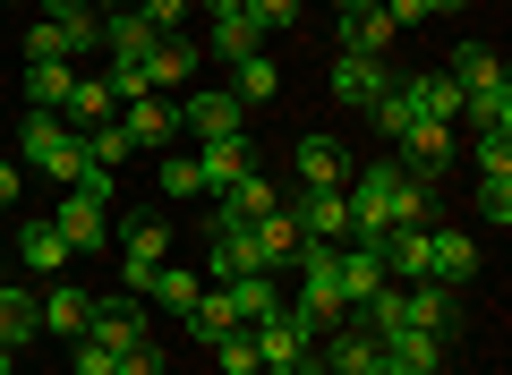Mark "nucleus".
Segmentation results:
<instances>
[{
  "label": "nucleus",
  "mask_w": 512,
  "mask_h": 375,
  "mask_svg": "<svg viewBox=\"0 0 512 375\" xmlns=\"http://www.w3.org/2000/svg\"><path fill=\"white\" fill-rule=\"evenodd\" d=\"M86 316H94V299H86V290H77V282H52V290H43V299H35V324H43V333H86Z\"/></svg>",
  "instance_id": "obj_19"
},
{
  "label": "nucleus",
  "mask_w": 512,
  "mask_h": 375,
  "mask_svg": "<svg viewBox=\"0 0 512 375\" xmlns=\"http://www.w3.org/2000/svg\"><path fill=\"white\" fill-rule=\"evenodd\" d=\"M205 239H214V256H205V273H214V282L265 273V265H256V239H248V222H205Z\"/></svg>",
  "instance_id": "obj_12"
},
{
  "label": "nucleus",
  "mask_w": 512,
  "mask_h": 375,
  "mask_svg": "<svg viewBox=\"0 0 512 375\" xmlns=\"http://www.w3.org/2000/svg\"><path fill=\"white\" fill-rule=\"evenodd\" d=\"M60 26V52H103V18H94V9H86V18H52Z\"/></svg>",
  "instance_id": "obj_37"
},
{
  "label": "nucleus",
  "mask_w": 512,
  "mask_h": 375,
  "mask_svg": "<svg viewBox=\"0 0 512 375\" xmlns=\"http://www.w3.org/2000/svg\"><path fill=\"white\" fill-rule=\"evenodd\" d=\"M69 86H77L69 60H26V111H60V103H69Z\"/></svg>",
  "instance_id": "obj_26"
},
{
  "label": "nucleus",
  "mask_w": 512,
  "mask_h": 375,
  "mask_svg": "<svg viewBox=\"0 0 512 375\" xmlns=\"http://www.w3.org/2000/svg\"><path fill=\"white\" fill-rule=\"evenodd\" d=\"M376 350L393 358L402 375H436V367H444V341H436V333H419V324H393V333H384Z\"/></svg>",
  "instance_id": "obj_18"
},
{
  "label": "nucleus",
  "mask_w": 512,
  "mask_h": 375,
  "mask_svg": "<svg viewBox=\"0 0 512 375\" xmlns=\"http://www.w3.org/2000/svg\"><path fill=\"white\" fill-rule=\"evenodd\" d=\"M231 94H239V103H274V94H282V60L274 52H248V60H231Z\"/></svg>",
  "instance_id": "obj_24"
},
{
  "label": "nucleus",
  "mask_w": 512,
  "mask_h": 375,
  "mask_svg": "<svg viewBox=\"0 0 512 375\" xmlns=\"http://www.w3.org/2000/svg\"><path fill=\"white\" fill-rule=\"evenodd\" d=\"M214 290H222V307H231L239 333H248V324H265V316L282 307V282H274V273H239V282H214Z\"/></svg>",
  "instance_id": "obj_11"
},
{
  "label": "nucleus",
  "mask_w": 512,
  "mask_h": 375,
  "mask_svg": "<svg viewBox=\"0 0 512 375\" xmlns=\"http://www.w3.org/2000/svg\"><path fill=\"white\" fill-rule=\"evenodd\" d=\"M282 205V188L265 171H248V179H231V188H222V205H214V222H256V214H274Z\"/></svg>",
  "instance_id": "obj_21"
},
{
  "label": "nucleus",
  "mask_w": 512,
  "mask_h": 375,
  "mask_svg": "<svg viewBox=\"0 0 512 375\" xmlns=\"http://www.w3.org/2000/svg\"><path fill=\"white\" fill-rule=\"evenodd\" d=\"M86 162H94V154H86V137L69 128V137H60V154L43 162V179H52V188H77V179H86Z\"/></svg>",
  "instance_id": "obj_35"
},
{
  "label": "nucleus",
  "mask_w": 512,
  "mask_h": 375,
  "mask_svg": "<svg viewBox=\"0 0 512 375\" xmlns=\"http://www.w3.org/2000/svg\"><path fill=\"white\" fill-rule=\"evenodd\" d=\"M316 358H325V375H376V367H384L376 333H359V324H333V341H325Z\"/></svg>",
  "instance_id": "obj_16"
},
{
  "label": "nucleus",
  "mask_w": 512,
  "mask_h": 375,
  "mask_svg": "<svg viewBox=\"0 0 512 375\" xmlns=\"http://www.w3.org/2000/svg\"><path fill=\"white\" fill-rule=\"evenodd\" d=\"M248 18L265 26V43H274L282 26H299V0H248Z\"/></svg>",
  "instance_id": "obj_40"
},
{
  "label": "nucleus",
  "mask_w": 512,
  "mask_h": 375,
  "mask_svg": "<svg viewBox=\"0 0 512 375\" xmlns=\"http://www.w3.org/2000/svg\"><path fill=\"white\" fill-rule=\"evenodd\" d=\"M146 299L163 307L171 324H188V307L205 299V273H197V265H163V273H154V290H146Z\"/></svg>",
  "instance_id": "obj_23"
},
{
  "label": "nucleus",
  "mask_w": 512,
  "mask_h": 375,
  "mask_svg": "<svg viewBox=\"0 0 512 375\" xmlns=\"http://www.w3.org/2000/svg\"><path fill=\"white\" fill-rule=\"evenodd\" d=\"M77 137H86V154L103 162V171H120V162L137 154V145H128V128H120V120H103V128H77Z\"/></svg>",
  "instance_id": "obj_33"
},
{
  "label": "nucleus",
  "mask_w": 512,
  "mask_h": 375,
  "mask_svg": "<svg viewBox=\"0 0 512 375\" xmlns=\"http://www.w3.org/2000/svg\"><path fill=\"white\" fill-rule=\"evenodd\" d=\"M52 231L69 239V256H111V214H103V205H86V197H60Z\"/></svg>",
  "instance_id": "obj_8"
},
{
  "label": "nucleus",
  "mask_w": 512,
  "mask_h": 375,
  "mask_svg": "<svg viewBox=\"0 0 512 375\" xmlns=\"http://www.w3.org/2000/svg\"><path fill=\"white\" fill-rule=\"evenodd\" d=\"M18 188H26V162H9V154H0V205H18Z\"/></svg>",
  "instance_id": "obj_45"
},
{
  "label": "nucleus",
  "mask_w": 512,
  "mask_h": 375,
  "mask_svg": "<svg viewBox=\"0 0 512 375\" xmlns=\"http://www.w3.org/2000/svg\"><path fill=\"white\" fill-rule=\"evenodd\" d=\"M60 120H69V128H103V120H120V103H111L103 77H77L69 103H60Z\"/></svg>",
  "instance_id": "obj_27"
},
{
  "label": "nucleus",
  "mask_w": 512,
  "mask_h": 375,
  "mask_svg": "<svg viewBox=\"0 0 512 375\" xmlns=\"http://www.w3.org/2000/svg\"><path fill=\"white\" fill-rule=\"evenodd\" d=\"M410 120H419V111H410V94H402V77H393V86H384L376 103H367V128H376V137H402Z\"/></svg>",
  "instance_id": "obj_32"
},
{
  "label": "nucleus",
  "mask_w": 512,
  "mask_h": 375,
  "mask_svg": "<svg viewBox=\"0 0 512 375\" xmlns=\"http://www.w3.org/2000/svg\"><path fill=\"white\" fill-rule=\"evenodd\" d=\"M402 94H410V111H419V120H444V128H453V120H461V103H470V94H461L444 69H419V77H402Z\"/></svg>",
  "instance_id": "obj_15"
},
{
  "label": "nucleus",
  "mask_w": 512,
  "mask_h": 375,
  "mask_svg": "<svg viewBox=\"0 0 512 375\" xmlns=\"http://www.w3.org/2000/svg\"><path fill=\"white\" fill-rule=\"evenodd\" d=\"M94 0H43V18H86Z\"/></svg>",
  "instance_id": "obj_47"
},
{
  "label": "nucleus",
  "mask_w": 512,
  "mask_h": 375,
  "mask_svg": "<svg viewBox=\"0 0 512 375\" xmlns=\"http://www.w3.org/2000/svg\"><path fill=\"white\" fill-rule=\"evenodd\" d=\"M384 86H393V69H384V60H367V52H333V103L367 111Z\"/></svg>",
  "instance_id": "obj_10"
},
{
  "label": "nucleus",
  "mask_w": 512,
  "mask_h": 375,
  "mask_svg": "<svg viewBox=\"0 0 512 375\" xmlns=\"http://www.w3.org/2000/svg\"><path fill=\"white\" fill-rule=\"evenodd\" d=\"M214 350H222V375H265V367H256V341H248V333H222Z\"/></svg>",
  "instance_id": "obj_39"
},
{
  "label": "nucleus",
  "mask_w": 512,
  "mask_h": 375,
  "mask_svg": "<svg viewBox=\"0 0 512 375\" xmlns=\"http://www.w3.org/2000/svg\"><path fill=\"white\" fill-rule=\"evenodd\" d=\"M0 282H9V273H0Z\"/></svg>",
  "instance_id": "obj_53"
},
{
  "label": "nucleus",
  "mask_w": 512,
  "mask_h": 375,
  "mask_svg": "<svg viewBox=\"0 0 512 375\" xmlns=\"http://www.w3.org/2000/svg\"><path fill=\"white\" fill-rule=\"evenodd\" d=\"M163 188L171 197H205L197 188V154H163Z\"/></svg>",
  "instance_id": "obj_42"
},
{
  "label": "nucleus",
  "mask_w": 512,
  "mask_h": 375,
  "mask_svg": "<svg viewBox=\"0 0 512 375\" xmlns=\"http://www.w3.org/2000/svg\"><path fill=\"white\" fill-rule=\"evenodd\" d=\"M60 137H69L60 111H26V120H18V162H26V171H43V162L60 154Z\"/></svg>",
  "instance_id": "obj_25"
},
{
  "label": "nucleus",
  "mask_w": 512,
  "mask_h": 375,
  "mask_svg": "<svg viewBox=\"0 0 512 375\" xmlns=\"http://www.w3.org/2000/svg\"><path fill=\"white\" fill-rule=\"evenodd\" d=\"M444 77H453L461 94H512V77H504V52H495V43H453Z\"/></svg>",
  "instance_id": "obj_6"
},
{
  "label": "nucleus",
  "mask_w": 512,
  "mask_h": 375,
  "mask_svg": "<svg viewBox=\"0 0 512 375\" xmlns=\"http://www.w3.org/2000/svg\"><path fill=\"white\" fill-rule=\"evenodd\" d=\"M146 333H154V324H146V307L128 299V290H120V299H94V316H86V341H103V350H137Z\"/></svg>",
  "instance_id": "obj_5"
},
{
  "label": "nucleus",
  "mask_w": 512,
  "mask_h": 375,
  "mask_svg": "<svg viewBox=\"0 0 512 375\" xmlns=\"http://www.w3.org/2000/svg\"><path fill=\"white\" fill-rule=\"evenodd\" d=\"M120 128L137 154H154V145L180 137V103H163V94H137V103H120Z\"/></svg>",
  "instance_id": "obj_9"
},
{
  "label": "nucleus",
  "mask_w": 512,
  "mask_h": 375,
  "mask_svg": "<svg viewBox=\"0 0 512 375\" xmlns=\"http://www.w3.org/2000/svg\"><path fill=\"white\" fill-rule=\"evenodd\" d=\"M69 367H77V375H120V350H103V341L77 333V341H69Z\"/></svg>",
  "instance_id": "obj_38"
},
{
  "label": "nucleus",
  "mask_w": 512,
  "mask_h": 375,
  "mask_svg": "<svg viewBox=\"0 0 512 375\" xmlns=\"http://www.w3.org/2000/svg\"><path fill=\"white\" fill-rule=\"evenodd\" d=\"M111 248H120V290L128 299H146L154 290V273L171 265V222H120V231H111Z\"/></svg>",
  "instance_id": "obj_1"
},
{
  "label": "nucleus",
  "mask_w": 512,
  "mask_h": 375,
  "mask_svg": "<svg viewBox=\"0 0 512 375\" xmlns=\"http://www.w3.org/2000/svg\"><path fill=\"white\" fill-rule=\"evenodd\" d=\"M393 145H402L393 162H402L410 179H427V188H436V179L453 171V128H444V120H410V128H402Z\"/></svg>",
  "instance_id": "obj_2"
},
{
  "label": "nucleus",
  "mask_w": 512,
  "mask_h": 375,
  "mask_svg": "<svg viewBox=\"0 0 512 375\" xmlns=\"http://www.w3.org/2000/svg\"><path fill=\"white\" fill-rule=\"evenodd\" d=\"M0 375H18V350H0Z\"/></svg>",
  "instance_id": "obj_49"
},
{
  "label": "nucleus",
  "mask_w": 512,
  "mask_h": 375,
  "mask_svg": "<svg viewBox=\"0 0 512 375\" xmlns=\"http://www.w3.org/2000/svg\"><path fill=\"white\" fill-rule=\"evenodd\" d=\"M376 375H402V367H393V358H384V367H376Z\"/></svg>",
  "instance_id": "obj_51"
},
{
  "label": "nucleus",
  "mask_w": 512,
  "mask_h": 375,
  "mask_svg": "<svg viewBox=\"0 0 512 375\" xmlns=\"http://www.w3.org/2000/svg\"><path fill=\"white\" fill-rule=\"evenodd\" d=\"M376 282H384V248H359V239H342V299H367Z\"/></svg>",
  "instance_id": "obj_30"
},
{
  "label": "nucleus",
  "mask_w": 512,
  "mask_h": 375,
  "mask_svg": "<svg viewBox=\"0 0 512 375\" xmlns=\"http://www.w3.org/2000/svg\"><path fill=\"white\" fill-rule=\"evenodd\" d=\"M291 179H299V188H342V179H350V154H342V137H299V154H291Z\"/></svg>",
  "instance_id": "obj_13"
},
{
  "label": "nucleus",
  "mask_w": 512,
  "mask_h": 375,
  "mask_svg": "<svg viewBox=\"0 0 512 375\" xmlns=\"http://www.w3.org/2000/svg\"><path fill=\"white\" fill-rule=\"evenodd\" d=\"M478 273V239L470 231H427V256H419V282H470Z\"/></svg>",
  "instance_id": "obj_7"
},
{
  "label": "nucleus",
  "mask_w": 512,
  "mask_h": 375,
  "mask_svg": "<svg viewBox=\"0 0 512 375\" xmlns=\"http://www.w3.org/2000/svg\"><path fill=\"white\" fill-rule=\"evenodd\" d=\"M205 52H222V60H248V52H265V26L239 9V18H214V43Z\"/></svg>",
  "instance_id": "obj_31"
},
{
  "label": "nucleus",
  "mask_w": 512,
  "mask_h": 375,
  "mask_svg": "<svg viewBox=\"0 0 512 375\" xmlns=\"http://www.w3.org/2000/svg\"><path fill=\"white\" fill-rule=\"evenodd\" d=\"M188 9H197V0H137V26H154V35H180Z\"/></svg>",
  "instance_id": "obj_36"
},
{
  "label": "nucleus",
  "mask_w": 512,
  "mask_h": 375,
  "mask_svg": "<svg viewBox=\"0 0 512 375\" xmlns=\"http://www.w3.org/2000/svg\"><path fill=\"white\" fill-rule=\"evenodd\" d=\"M419 9L427 18H453V9H470V0H419Z\"/></svg>",
  "instance_id": "obj_48"
},
{
  "label": "nucleus",
  "mask_w": 512,
  "mask_h": 375,
  "mask_svg": "<svg viewBox=\"0 0 512 375\" xmlns=\"http://www.w3.org/2000/svg\"><path fill=\"white\" fill-rule=\"evenodd\" d=\"M43 324H35V290H18V282H0V350H26Z\"/></svg>",
  "instance_id": "obj_29"
},
{
  "label": "nucleus",
  "mask_w": 512,
  "mask_h": 375,
  "mask_svg": "<svg viewBox=\"0 0 512 375\" xmlns=\"http://www.w3.org/2000/svg\"><path fill=\"white\" fill-rule=\"evenodd\" d=\"M333 9H376V0H333Z\"/></svg>",
  "instance_id": "obj_50"
},
{
  "label": "nucleus",
  "mask_w": 512,
  "mask_h": 375,
  "mask_svg": "<svg viewBox=\"0 0 512 375\" xmlns=\"http://www.w3.org/2000/svg\"><path fill=\"white\" fill-rule=\"evenodd\" d=\"M197 43H188V35H154V52H146V86L154 94H171V86H188V77H197Z\"/></svg>",
  "instance_id": "obj_17"
},
{
  "label": "nucleus",
  "mask_w": 512,
  "mask_h": 375,
  "mask_svg": "<svg viewBox=\"0 0 512 375\" xmlns=\"http://www.w3.org/2000/svg\"><path fill=\"white\" fill-rule=\"evenodd\" d=\"M26 60H69V52H60V26H52V18H43L35 35H26Z\"/></svg>",
  "instance_id": "obj_44"
},
{
  "label": "nucleus",
  "mask_w": 512,
  "mask_h": 375,
  "mask_svg": "<svg viewBox=\"0 0 512 375\" xmlns=\"http://www.w3.org/2000/svg\"><path fill=\"white\" fill-rule=\"evenodd\" d=\"M376 9H384V18H393V26H419V18H427L419 0H376Z\"/></svg>",
  "instance_id": "obj_46"
},
{
  "label": "nucleus",
  "mask_w": 512,
  "mask_h": 375,
  "mask_svg": "<svg viewBox=\"0 0 512 375\" xmlns=\"http://www.w3.org/2000/svg\"><path fill=\"white\" fill-rule=\"evenodd\" d=\"M248 171H256L248 137H214V145H197V188H231V179H248Z\"/></svg>",
  "instance_id": "obj_20"
},
{
  "label": "nucleus",
  "mask_w": 512,
  "mask_h": 375,
  "mask_svg": "<svg viewBox=\"0 0 512 375\" xmlns=\"http://www.w3.org/2000/svg\"><path fill=\"white\" fill-rule=\"evenodd\" d=\"M120 375H163V350H154V341H137V350H120Z\"/></svg>",
  "instance_id": "obj_43"
},
{
  "label": "nucleus",
  "mask_w": 512,
  "mask_h": 375,
  "mask_svg": "<svg viewBox=\"0 0 512 375\" xmlns=\"http://www.w3.org/2000/svg\"><path fill=\"white\" fill-rule=\"evenodd\" d=\"M478 179H512V128H478Z\"/></svg>",
  "instance_id": "obj_34"
},
{
  "label": "nucleus",
  "mask_w": 512,
  "mask_h": 375,
  "mask_svg": "<svg viewBox=\"0 0 512 375\" xmlns=\"http://www.w3.org/2000/svg\"><path fill=\"white\" fill-rule=\"evenodd\" d=\"M478 214L504 231V222H512V179H478Z\"/></svg>",
  "instance_id": "obj_41"
},
{
  "label": "nucleus",
  "mask_w": 512,
  "mask_h": 375,
  "mask_svg": "<svg viewBox=\"0 0 512 375\" xmlns=\"http://www.w3.org/2000/svg\"><path fill=\"white\" fill-rule=\"evenodd\" d=\"M0 9H18V0H0Z\"/></svg>",
  "instance_id": "obj_52"
},
{
  "label": "nucleus",
  "mask_w": 512,
  "mask_h": 375,
  "mask_svg": "<svg viewBox=\"0 0 512 375\" xmlns=\"http://www.w3.org/2000/svg\"><path fill=\"white\" fill-rule=\"evenodd\" d=\"M18 265L26 273H60L69 265V239H60L52 222H18Z\"/></svg>",
  "instance_id": "obj_28"
},
{
  "label": "nucleus",
  "mask_w": 512,
  "mask_h": 375,
  "mask_svg": "<svg viewBox=\"0 0 512 375\" xmlns=\"http://www.w3.org/2000/svg\"><path fill=\"white\" fill-rule=\"evenodd\" d=\"M248 239H256V265H265V273L299 265V222H291V205H274V214H256V222H248Z\"/></svg>",
  "instance_id": "obj_14"
},
{
  "label": "nucleus",
  "mask_w": 512,
  "mask_h": 375,
  "mask_svg": "<svg viewBox=\"0 0 512 375\" xmlns=\"http://www.w3.org/2000/svg\"><path fill=\"white\" fill-rule=\"evenodd\" d=\"M282 205H291L299 239H333V248L350 239V197H342V188H291Z\"/></svg>",
  "instance_id": "obj_3"
},
{
  "label": "nucleus",
  "mask_w": 512,
  "mask_h": 375,
  "mask_svg": "<svg viewBox=\"0 0 512 375\" xmlns=\"http://www.w3.org/2000/svg\"><path fill=\"white\" fill-rule=\"evenodd\" d=\"M402 43V26L384 18V9H342V52H367V60H384Z\"/></svg>",
  "instance_id": "obj_22"
},
{
  "label": "nucleus",
  "mask_w": 512,
  "mask_h": 375,
  "mask_svg": "<svg viewBox=\"0 0 512 375\" xmlns=\"http://www.w3.org/2000/svg\"><path fill=\"white\" fill-rule=\"evenodd\" d=\"M180 128H197L205 145H214V137H248V103H239L231 86H205V94L180 103Z\"/></svg>",
  "instance_id": "obj_4"
}]
</instances>
